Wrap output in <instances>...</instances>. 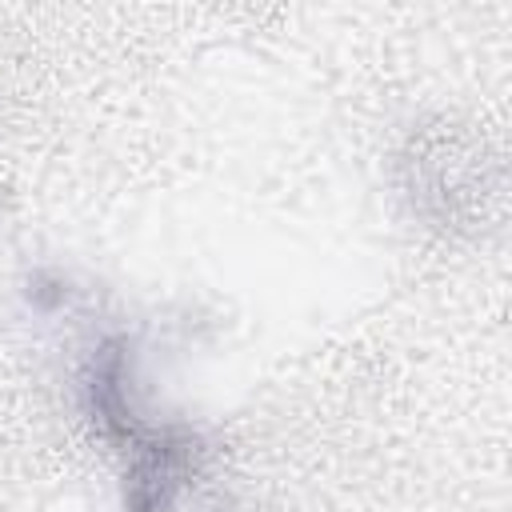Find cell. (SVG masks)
I'll return each mask as SVG.
<instances>
[{
	"instance_id": "cell-1",
	"label": "cell",
	"mask_w": 512,
	"mask_h": 512,
	"mask_svg": "<svg viewBox=\"0 0 512 512\" xmlns=\"http://www.w3.org/2000/svg\"><path fill=\"white\" fill-rule=\"evenodd\" d=\"M128 512H228L188 428L152 424L128 448Z\"/></svg>"
}]
</instances>
